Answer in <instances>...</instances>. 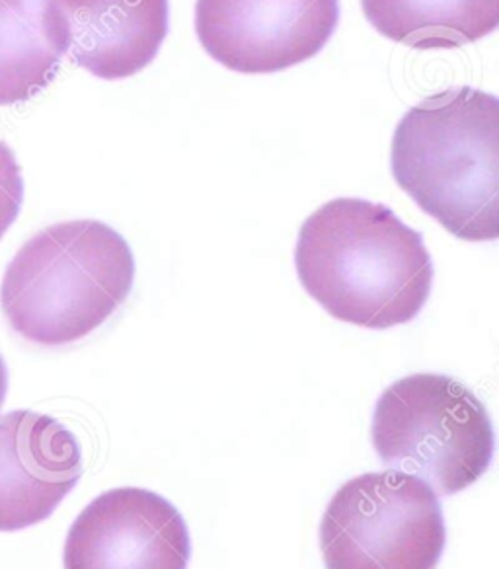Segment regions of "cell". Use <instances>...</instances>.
Returning a JSON list of instances; mask_svg holds the SVG:
<instances>
[{"label":"cell","instance_id":"cell-13","mask_svg":"<svg viewBox=\"0 0 499 569\" xmlns=\"http://www.w3.org/2000/svg\"><path fill=\"white\" fill-rule=\"evenodd\" d=\"M7 395H9V367L0 356V410H2L4 400H7Z\"/></svg>","mask_w":499,"mask_h":569},{"label":"cell","instance_id":"cell-4","mask_svg":"<svg viewBox=\"0 0 499 569\" xmlns=\"http://www.w3.org/2000/svg\"><path fill=\"white\" fill-rule=\"evenodd\" d=\"M371 439L382 465L418 476L443 498L478 482L493 457L486 406L462 382L436 372L410 375L382 392Z\"/></svg>","mask_w":499,"mask_h":569},{"label":"cell","instance_id":"cell-7","mask_svg":"<svg viewBox=\"0 0 499 569\" xmlns=\"http://www.w3.org/2000/svg\"><path fill=\"white\" fill-rule=\"evenodd\" d=\"M191 540L182 515L144 488L92 499L64 540V569H188Z\"/></svg>","mask_w":499,"mask_h":569},{"label":"cell","instance_id":"cell-1","mask_svg":"<svg viewBox=\"0 0 499 569\" xmlns=\"http://www.w3.org/2000/svg\"><path fill=\"white\" fill-rule=\"evenodd\" d=\"M295 266L305 291L330 317L367 330L412 322L433 287L420 232L367 199H332L310 214Z\"/></svg>","mask_w":499,"mask_h":569},{"label":"cell","instance_id":"cell-3","mask_svg":"<svg viewBox=\"0 0 499 569\" xmlns=\"http://www.w3.org/2000/svg\"><path fill=\"white\" fill-rule=\"evenodd\" d=\"M136 258L100 221L56 222L12 258L0 309L12 332L38 348H67L106 325L128 301Z\"/></svg>","mask_w":499,"mask_h":569},{"label":"cell","instance_id":"cell-5","mask_svg":"<svg viewBox=\"0 0 499 569\" xmlns=\"http://www.w3.org/2000/svg\"><path fill=\"white\" fill-rule=\"evenodd\" d=\"M445 542L439 496L400 470L351 478L320 522L326 569H437Z\"/></svg>","mask_w":499,"mask_h":569},{"label":"cell","instance_id":"cell-12","mask_svg":"<svg viewBox=\"0 0 499 569\" xmlns=\"http://www.w3.org/2000/svg\"><path fill=\"white\" fill-rule=\"evenodd\" d=\"M24 203V178L9 142L0 139V240L20 214Z\"/></svg>","mask_w":499,"mask_h":569},{"label":"cell","instance_id":"cell-10","mask_svg":"<svg viewBox=\"0 0 499 569\" xmlns=\"http://www.w3.org/2000/svg\"><path fill=\"white\" fill-rule=\"evenodd\" d=\"M361 4L377 32L420 51L462 48L496 32L499 24V0H361Z\"/></svg>","mask_w":499,"mask_h":569},{"label":"cell","instance_id":"cell-2","mask_svg":"<svg viewBox=\"0 0 499 569\" xmlns=\"http://www.w3.org/2000/svg\"><path fill=\"white\" fill-rule=\"evenodd\" d=\"M392 174L452 237L498 240V98L459 87L416 103L395 131Z\"/></svg>","mask_w":499,"mask_h":569},{"label":"cell","instance_id":"cell-9","mask_svg":"<svg viewBox=\"0 0 499 569\" xmlns=\"http://www.w3.org/2000/svg\"><path fill=\"white\" fill-rule=\"evenodd\" d=\"M64 56L96 79L136 77L168 36V0H49Z\"/></svg>","mask_w":499,"mask_h":569},{"label":"cell","instance_id":"cell-11","mask_svg":"<svg viewBox=\"0 0 499 569\" xmlns=\"http://www.w3.org/2000/svg\"><path fill=\"white\" fill-rule=\"evenodd\" d=\"M63 56L49 0H0V106L40 94Z\"/></svg>","mask_w":499,"mask_h":569},{"label":"cell","instance_id":"cell-6","mask_svg":"<svg viewBox=\"0 0 499 569\" xmlns=\"http://www.w3.org/2000/svg\"><path fill=\"white\" fill-rule=\"evenodd\" d=\"M340 0H198L196 33L217 63L242 74L286 71L317 57Z\"/></svg>","mask_w":499,"mask_h":569},{"label":"cell","instance_id":"cell-8","mask_svg":"<svg viewBox=\"0 0 499 569\" xmlns=\"http://www.w3.org/2000/svg\"><path fill=\"white\" fill-rule=\"evenodd\" d=\"M80 476L79 441L61 421L32 410L0 416V532L49 519Z\"/></svg>","mask_w":499,"mask_h":569}]
</instances>
